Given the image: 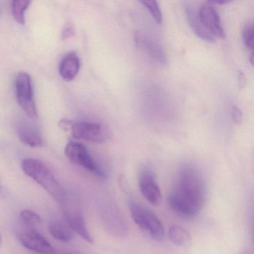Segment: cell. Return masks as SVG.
<instances>
[{"instance_id": "obj_13", "label": "cell", "mask_w": 254, "mask_h": 254, "mask_svg": "<svg viewBox=\"0 0 254 254\" xmlns=\"http://www.w3.org/2000/svg\"><path fill=\"white\" fill-rule=\"evenodd\" d=\"M17 131L19 139L25 145L32 148L42 146V136L36 126L28 122H22L17 126Z\"/></svg>"}, {"instance_id": "obj_10", "label": "cell", "mask_w": 254, "mask_h": 254, "mask_svg": "<svg viewBox=\"0 0 254 254\" xmlns=\"http://www.w3.org/2000/svg\"><path fill=\"white\" fill-rule=\"evenodd\" d=\"M139 188L144 198L151 205L161 204L163 201L161 190L157 184L155 175L149 166H143L139 172Z\"/></svg>"}, {"instance_id": "obj_22", "label": "cell", "mask_w": 254, "mask_h": 254, "mask_svg": "<svg viewBox=\"0 0 254 254\" xmlns=\"http://www.w3.org/2000/svg\"><path fill=\"white\" fill-rule=\"evenodd\" d=\"M232 119L236 124H240L242 121V114L241 110L238 107L234 106L232 108Z\"/></svg>"}, {"instance_id": "obj_14", "label": "cell", "mask_w": 254, "mask_h": 254, "mask_svg": "<svg viewBox=\"0 0 254 254\" xmlns=\"http://www.w3.org/2000/svg\"><path fill=\"white\" fill-rule=\"evenodd\" d=\"M80 66V59L76 53H69L61 62L59 66L61 76L67 82L72 81L78 75Z\"/></svg>"}, {"instance_id": "obj_24", "label": "cell", "mask_w": 254, "mask_h": 254, "mask_svg": "<svg viewBox=\"0 0 254 254\" xmlns=\"http://www.w3.org/2000/svg\"><path fill=\"white\" fill-rule=\"evenodd\" d=\"M238 82H239V87L241 89L244 88L245 86L246 85V77H245V74L242 72H241L239 73V76H238Z\"/></svg>"}, {"instance_id": "obj_11", "label": "cell", "mask_w": 254, "mask_h": 254, "mask_svg": "<svg viewBox=\"0 0 254 254\" xmlns=\"http://www.w3.org/2000/svg\"><path fill=\"white\" fill-rule=\"evenodd\" d=\"M197 13L202 24L211 35L215 38H225L219 15L209 2L200 5L197 8Z\"/></svg>"}, {"instance_id": "obj_4", "label": "cell", "mask_w": 254, "mask_h": 254, "mask_svg": "<svg viewBox=\"0 0 254 254\" xmlns=\"http://www.w3.org/2000/svg\"><path fill=\"white\" fill-rule=\"evenodd\" d=\"M60 204L62 205L64 215L71 230L75 231L85 242L93 243V238L86 225L84 214L76 197L66 193L63 201Z\"/></svg>"}, {"instance_id": "obj_20", "label": "cell", "mask_w": 254, "mask_h": 254, "mask_svg": "<svg viewBox=\"0 0 254 254\" xmlns=\"http://www.w3.org/2000/svg\"><path fill=\"white\" fill-rule=\"evenodd\" d=\"M140 3L148 10L150 14L157 23H162L163 14L158 3L156 1H141Z\"/></svg>"}, {"instance_id": "obj_15", "label": "cell", "mask_w": 254, "mask_h": 254, "mask_svg": "<svg viewBox=\"0 0 254 254\" xmlns=\"http://www.w3.org/2000/svg\"><path fill=\"white\" fill-rule=\"evenodd\" d=\"M186 14L187 16V20L190 23V27L192 29L193 32L196 34L197 36L208 42H214L215 38L211 35L205 29L204 26L202 24L200 18H199L197 8H193L191 5H187L186 7Z\"/></svg>"}, {"instance_id": "obj_25", "label": "cell", "mask_w": 254, "mask_h": 254, "mask_svg": "<svg viewBox=\"0 0 254 254\" xmlns=\"http://www.w3.org/2000/svg\"><path fill=\"white\" fill-rule=\"evenodd\" d=\"M240 254H253L252 253L250 252V251H243V252L241 253Z\"/></svg>"}, {"instance_id": "obj_27", "label": "cell", "mask_w": 254, "mask_h": 254, "mask_svg": "<svg viewBox=\"0 0 254 254\" xmlns=\"http://www.w3.org/2000/svg\"><path fill=\"white\" fill-rule=\"evenodd\" d=\"M0 242H1V237H0Z\"/></svg>"}, {"instance_id": "obj_1", "label": "cell", "mask_w": 254, "mask_h": 254, "mask_svg": "<svg viewBox=\"0 0 254 254\" xmlns=\"http://www.w3.org/2000/svg\"><path fill=\"white\" fill-rule=\"evenodd\" d=\"M206 185L201 174L191 164L182 165L169 195L171 209L181 216L195 217L206 200Z\"/></svg>"}, {"instance_id": "obj_23", "label": "cell", "mask_w": 254, "mask_h": 254, "mask_svg": "<svg viewBox=\"0 0 254 254\" xmlns=\"http://www.w3.org/2000/svg\"><path fill=\"white\" fill-rule=\"evenodd\" d=\"M74 34H75V30H74L72 26H66V28L64 29L63 32H62V40H67L68 38H72Z\"/></svg>"}, {"instance_id": "obj_18", "label": "cell", "mask_w": 254, "mask_h": 254, "mask_svg": "<svg viewBox=\"0 0 254 254\" xmlns=\"http://www.w3.org/2000/svg\"><path fill=\"white\" fill-rule=\"evenodd\" d=\"M30 1L26 0H14L11 2L13 16L17 23L23 25L26 23L25 13L30 5Z\"/></svg>"}, {"instance_id": "obj_19", "label": "cell", "mask_w": 254, "mask_h": 254, "mask_svg": "<svg viewBox=\"0 0 254 254\" xmlns=\"http://www.w3.org/2000/svg\"><path fill=\"white\" fill-rule=\"evenodd\" d=\"M20 219L22 225L35 229H37L38 226L42 222L41 216L38 213L29 209L23 210L20 212Z\"/></svg>"}, {"instance_id": "obj_7", "label": "cell", "mask_w": 254, "mask_h": 254, "mask_svg": "<svg viewBox=\"0 0 254 254\" xmlns=\"http://www.w3.org/2000/svg\"><path fill=\"white\" fill-rule=\"evenodd\" d=\"M16 96L17 102L29 118L37 117V108L34 99L33 88L30 76L20 72L15 80Z\"/></svg>"}, {"instance_id": "obj_16", "label": "cell", "mask_w": 254, "mask_h": 254, "mask_svg": "<svg viewBox=\"0 0 254 254\" xmlns=\"http://www.w3.org/2000/svg\"><path fill=\"white\" fill-rule=\"evenodd\" d=\"M50 234L62 242H69L73 239L74 235L70 227L64 221L59 219L52 220L48 224Z\"/></svg>"}, {"instance_id": "obj_26", "label": "cell", "mask_w": 254, "mask_h": 254, "mask_svg": "<svg viewBox=\"0 0 254 254\" xmlns=\"http://www.w3.org/2000/svg\"><path fill=\"white\" fill-rule=\"evenodd\" d=\"M1 191H2V187L0 186V193H1Z\"/></svg>"}, {"instance_id": "obj_9", "label": "cell", "mask_w": 254, "mask_h": 254, "mask_svg": "<svg viewBox=\"0 0 254 254\" xmlns=\"http://www.w3.org/2000/svg\"><path fill=\"white\" fill-rule=\"evenodd\" d=\"M100 213L102 221L111 234L123 236L127 232L126 220L115 203L107 200L100 206Z\"/></svg>"}, {"instance_id": "obj_21", "label": "cell", "mask_w": 254, "mask_h": 254, "mask_svg": "<svg viewBox=\"0 0 254 254\" xmlns=\"http://www.w3.org/2000/svg\"><path fill=\"white\" fill-rule=\"evenodd\" d=\"M242 38L244 43L248 48L254 49V27L252 24H248L243 29Z\"/></svg>"}, {"instance_id": "obj_12", "label": "cell", "mask_w": 254, "mask_h": 254, "mask_svg": "<svg viewBox=\"0 0 254 254\" xmlns=\"http://www.w3.org/2000/svg\"><path fill=\"white\" fill-rule=\"evenodd\" d=\"M135 40L138 47L151 60L161 65L167 64L168 59L166 53L157 41L142 33L136 34Z\"/></svg>"}, {"instance_id": "obj_8", "label": "cell", "mask_w": 254, "mask_h": 254, "mask_svg": "<svg viewBox=\"0 0 254 254\" xmlns=\"http://www.w3.org/2000/svg\"><path fill=\"white\" fill-rule=\"evenodd\" d=\"M17 236L20 243L30 251L41 254H56L53 247L37 229L22 225L17 230Z\"/></svg>"}, {"instance_id": "obj_5", "label": "cell", "mask_w": 254, "mask_h": 254, "mask_svg": "<svg viewBox=\"0 0 254 254\" xmlns=\"http://www.w3.org/2000/svg\"><path fill=\"white\" fill-rule=\"evenodd\" d=\"M77 139L94 143H103L111 137V130L100 123L72 122L69 132Z\"/></svg>"}, {"instance_id": "obj_6", "label": "cell", "mask_w": 254, "mask_h": 254, "mask_svg": "<svg viewBox=\"0 0 254 254\" xmlns=\"http://www.w3.org/2000/svg\"><path fill=\"white\" fill-rule=\"evenodd\" d=\"M64 151L66 157L74 164L84 168L99 178H107L106 172L98 165L87 148L82 144L69 142L65 147Z\"/></svg>"}, {"instance_id": "obj_3", "label": "cell", "mask_w": 254, "mask_h": 254, "mask_svg": "<svg viewBox=\"0 0 254 254\" xmlns=\"http://www.w3.org/2000/svg\"><path fill=\"white\" fill-rule=\"evenodd\" d=\"M129 208L132 220L142 231L157 242L163 240L165 236L164 227L155 213L134 201L130 202Z\"/></svg>"}, {"instance_id": "obj_2", "label": "cell", "mask_w": 254, "mask_h": 254, "mask_svg": "<svg viewBox=\"0 0 254 254\" xmlns=\"http://www.w3.org/2000/svg\"><path fill=\"white\" fill-rule=\"evenodd\" d=\"M22 169L24 173L39 184L58 203L63 201L66 195L62 184L45 164L36 159H25L22 162Z\"/></svg>"}, {"instance_id": "obj_17", "label": "cell", "mask_w": 254, "mask_h": 254, "mask_svg": "<svg viewBox=\"0 0 254 254\" xmlns=\"http://www.w3.org/2000/svg\"><path fill=\"white\" fill-rule=\"evenodd\" d=\"M169 239L174 245L182 248H188L191 244V235L183 227L173 225L168 232Z\"/></svg>"}, {"instance_id": "obj_28", "label": "cell", "mask_w": 254, "mask_h": 254, "mask_svg": "<svg viewBox=\"0 0 254 254\" xmlns=\"http://www.w3.org/2000/svg\"></svg>"}]
</instances>
